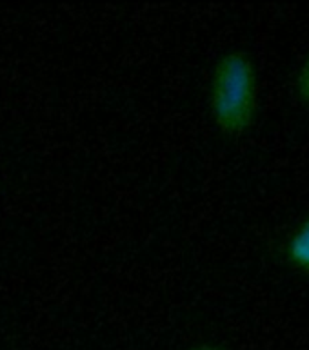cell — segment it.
I'll return each instance as SVG.
<instances>
[{
	"label": "cell",
	"instance_id": "7a4b0ae2",
	"mask_svg": "<svg viewBox=\"0 0 309 350\" xmlns=\"http://www.w3.org/2000/svg\"><path fill=\"white\" fill-rule=\"evenodd\" d=\"M286 260L293 269L309 274V216L291 232L286 243Z\"/></svg>",
	"mask_w": 309,
	"mask_h": 350
},
{
	"label": "cell",
	"instance_id": "277c9868",
	"mask_svg": "<svg viewBox=\"0 0 309 350\" xmlns=\"http://www.w3.org/2000/svg\"><path fill=\"white\" fill-rule=\"evenodd\" d=\"M182 350H230L225 345L219 343V341H197L191 345L184 347Z\"/></svg>",
	"mask_w": 309,
	"mask_h": 350
},
{
	"label": "cell",
	"instance_id": "3957f363",
	"mask_svg": "<svg viewBox=\"0 0 309 350\" xmlns=\"http://www.w3.org/2000/svg\"><path fill=\"white\" fill-rule=\"evenodd\" d=\"M293 85L297 98L302 102L304 107L309 109V55L302 60V64H300L299 69H297Z\"/></svg>",
	"mask_w": 309,
	"mask_h": 350
},
{
	"label": "cell",
	"instance_id": "6da1fadb",
	"mask_svg": "<svg viewBox=\"0 0 309 350\" xmlns=\"http://www.w3.org/2000/svg\"><path fill=\"white\" fill-rule=\"evenodd\" d=\"M258 96V69L251 55L242 49L219 55L206 88V104L213 126L230 138L246 135L257 120Z\"/></svg>",
	"mask_w": 309,
	"mask_h": 350
}]
</instances>
